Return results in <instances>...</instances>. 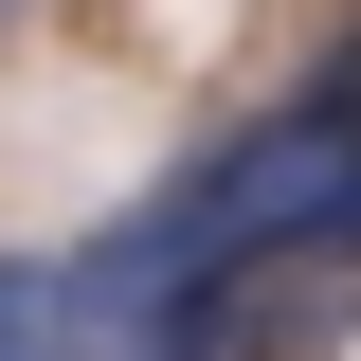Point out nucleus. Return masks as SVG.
I'll return each instance as SVG.
<instances>
[{"instance_id":"nucleus-2","label":"nucleus","mask_w":361,"mask_h":361,"mask_svg":"<svg viewBox=\"0 0 361 361\" xmlns=\"http://www.w3.org/2000/svg\"><path fill=\"white\" fill-rule=\"evenodd\" d=\"M0 18H18V0H0Z\"/></svg>"},{"instance_id":"nucleus-1","label":"nucleus","mask_w":361,"mask_h":361,"mask_svg":"<svg viewBox=\"0 0 361 361\" xmlns=\"http://www.w3.org/2000/svg\"><path fill=\"white\" fill-rule=\"evenodd\" d=\"M0 361H54V271H0Z\"/></svg>"}]
</instances>
